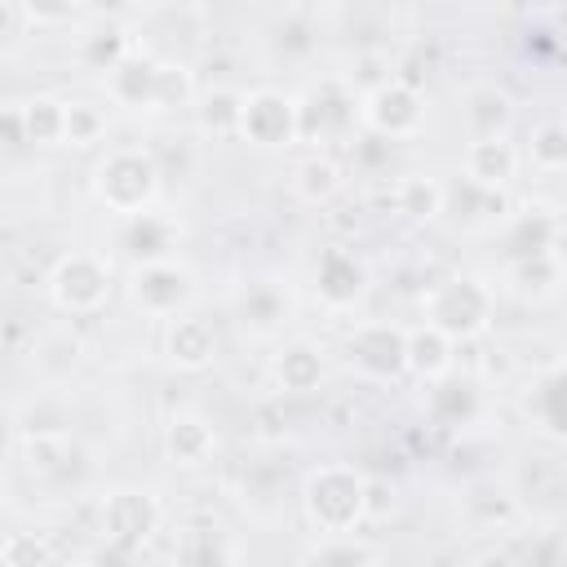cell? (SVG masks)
<instances>
[{"label":"cell","mask_w":567,"mask_h":567,"mask_svg":"<svg viewBox=\"0 0 567 567\" xmlns=\"http://www.w3.org/2000/svg\"><path fill=\"white\" fill-rule=\"evenodd\" d=\"M306 509L319 523V532L346 536L363 518V509H368V483L354 470H346V465H328V470L310 474V483H306Z\"/></svg>","instance_id":"obj_1"},{"label":"cell","mask_w":567,"mask_h":567,"mask_svg":"<svg viewBox=\"0 0 567 567\" xmlns=\"http://www.w3.org/2000/svg\"><path fill=\"white\" fill-rule=\"evenodd\" d=\"M421 306L430 315V328H439L443 337H474L487 328V315H492V297L474 279H443L430 288Z\"/></svg>","instance_id":"obj_2"},{"label":"cell","mask_w":567,"mask_h":567,"mask_svg":"<svg viewBox=\"0 0 567 567\" xmlns=\"http://www.w3.org/2000/svg\"><path fill=\"white\" fill-rule=\"evenodd\" d=\"M159 186V168L151 155L142 151H111L102 164H97V195L115 208V213H128L137 217L146 208V199L155 195Z\"/></svg>","instance_id":"obj_3"},{"label":"cell","mask_w":567,"mask_h":567,"mask_svg":"<svg viewBox=\"0 0 567 567\" xmlns=\"http://www.w3.org/2000/svg\"><path fill=\"white\" fill-rule=\"evenodd\" d=\"M53 301L62 306V310H75V315H84V310H97L102 301H106V266L97 261V257H89V252H71V257H62L58 261V270H53Z\"/></svg>","instance_id":"obj_4"},{"label":"cell","mask_w":567,"mask_h":567,"mask_svg":"<svg viewBox=\"0 0 567 567\" xmlns=\"http://www.w3.org/2000/svg\"><path fill=\"white\" fill-rule=\"evenodd\" d=\"M239 128L257 142V146H284L292 133H301V115L288 97L279 93H252L244 97V111H239Z\"/></svg>","instance_id":"obj_5"},{"label":"cell","mask_w":567,"mask_h":567,"mask_svg":"<svg viewBox=\"0 0 567 567\" xmlns=\"http://www.w3.org/2000/svg\"><path fill=\"white\" fill-rule=\"evenodd\" d=\"M128 292L146 315H177V306H186L190 297V275L177 270L173 261H151L133 270Z\"/></svg>","instance_id":"obj_6"},{"label":"cell","mask_w":567,"mask_h":567,"mask_svg":"<svg viewBox=\"0 0 567 567\" xmlns=\"http://www.w3.org/2000/svg\"><path fill=\"white\" fill-rule=\"evenodd\" d=\"M346 354L372 377H394L399 368H408V337L390 323H368L346 341Z\"/></svg>","instance_id":"obj_7"},{"label":"cell","mask_w":567,"mask_h":567,"mask_svg":"<svg viewBox=\"0 0 567 567\" xmlns=\"http://www.w3.org/2000/svg\"><path fill=\"white\" fill-rule=\"evenodd\" d=\"M155 523H159V509H155V501H151L146 492H115V496L106 501V509H102V532H106V540H111V545H124V549L142 545V540L155 532Z\"/></svg>","instance_id":"obj_8"},{"label":"cell","mask_w":567,"mask_h":567,"mask_svg":"<svg viewBox=\"0 0 567 567\" xmlns=\"http://www.w3.org/2000/svg\"><path fill=\"white\" fill-rule=\"evenodd\" d=\"M368 124L385 137H408L421 128V102L412 89L403 84H381L372 97H368Z\"/></svg>","instance_id":"obj_9"},{"label":"cell","mask_w":567,"mask_h":567,"mask_svg":"<svg viewBox=\"0 0 567 567\" xmlns=\"http://www.w3.org/2000/svg\"><path fill=\"white\" fill-rule=\"evenodd\" d=\"M173 563L177 567H235V545H230V536L221 527L199 523V527H186L177 536Z\"/></svg>","instance_id":"obj_10"},{"label":"cell","mask_w":567,"mask_h":567,"mask_svg":"<svg viewBox=\"0 0 567 567\" xmlns=\"http://www.w3.org/2000/svg\"><path fill=\"white\" fill-rule=\"evenodd\" d=\"M465 173L478 186H501L514 177V146L505 137H474L465 151Z\"/></svg>","instance_id":"obj_11"},{"label":"cell","mask_w":567,"mask_h":567,"mask_svg":"<svg viewBox=\"0 0 567 567\" xmlns=\"http://www.w3.org/2000/svg\"><path fill=\"white\" fill-rule=\"evenodd\" d=\"M319 292H323V301H332V306H350V301L363 292V266H359L350 252H341V248L323 252V257H319Z\"/></svg>","instance_id":"obj_12"},{"label":"cell","mask_w":567,"mask_h":567,"mask_svg":"<svg viewBox=\"0 0 567 567\" xmlns=\"http://www.w3.org/2000/svg\"><path fill=\"white\" fill-rule=\"evenodd\" d=\"M213 350H217V337H213V328L204 319H186V315L173 319V328H168V359L173 363L204 368L213 359Z\"/></svg>","instance_id":"obj_13"},{"label":"cell","mask_w":567,"mask_h":567,"mask_svg":"<svg viewBox=\"0 0 567 567\" xmlns=\"http://www.w3.org/2000/svg\"><path fill=\"white\" fill-rule=\"evenodd\" d=\"M111 93H115L120 102H133V106L155 102V97H164V66H151V62H120V66L111 71Z\"/></svg>","instance_id":"obj_14"},{"label":"cell","mask_w":567,"mask_h":567,"mask_svg":"<svg viewBox=\"0 0 567 567\" xmlns=\"http://www.w3.org/2000/svg\"><path fill=\"white\" fill-rule=\"evenodd\" d=\"M124 244H128V252H133L142 266L164 261V252L173 248V226H168L164 217H155V213H137V217L128 221V230H124Z\"/></svg>","instance_id":"obj_15"},{"label":"cell","mask_w":567,"mask_h":567,"mask_svg":"<svg viewBox=\"0 0 567 567\" xmlns=\"http://www.w3.org/2000/svg\"><path fill=\"white\" fill-rule=\"evenodd\" d=\"M447 363H452V337H443L430 323L408 337V368H416L421 377H439L447 372Z\"/></svg>","instance_id":"obj_16"},{"label":"cell","mask_w":567,"mask_h":567,"mask_svg":"<svg viewBox=\"0 0 567 567\" xmlns=\"http://www.w3.org/2000/svg\"><path fill=\"white\" fill-rule=\"evenodd\" d=\"M275 377L284 381V390H315L319 377H323V363H319V350L297 341L288 346L279 359H275Z\"/></svg>","instance_id":"obj_17"},{"label":"cell","mask_w":567,"mask_h":567,"mask_svg":"<svg viewBox=\"0 0 567 567\" xmlns=\"http://www.w3.org/2000/svg\"><path fill=\"white\" fill-rule=\"evenodd\" d=\"M22 111V128H27V142H66V102H53V97H35Z\"/></svg>","instance_id":"obj_18"},{"label":"cell","mask_w":567,"mask_h":567,"mask_svg":"<svg viewBox=\"0 0 567 567\" xmlns=\"http://www.w3.org/2000/svg\"><path fill=\"white\" fill-rule=\"evenodd\" d=\"M208 447H213V430H208L199 416L182 412V416H173V421H168V452H173L182 465L204 461V456H208Z\"/></svg>","instance_id":"obj_19"},{"label":"cell","mask_w":567,"mask_h":567,"mask_svg":"<svg viewBox=\"0 0 567 567\" xmlns=\"http://www.w3.org/2000/svg\"><path fill=\"white\" fill-rule=\"evenodd\" d=\"M430 412L443 425H461V421H470L478 412V394H474L470 381H439L434 394H430Z\"/></svg>","instance_id":"obj_20"},{"label":"cell","mask_w":567,"mask_h":567,"mask_svg":"<svg viewBox=\"0 0 567 567\" xmlns=\"http://www.w3.org/2000/svg\"><path fill=\"white\" fill-rule=\"evenodd\" d=\"M465 120H470V128H474L478 137H501V128H505V120H509L505 93H496V89H474V93L465 97Z\"/></svg>","instance_id":"obj_21"},{"label":"cell","mask_w":567,"mask_h":567,"mask_svg":"<svg viewBox=\"0 0 567 567\" xmlns=\"http://www.w3.org/2000/svg\"><path fill=\"white\" fill-rule=\"evenodd\" d=\"M306 567H377L372 549L350 536H328L306 554Z\"/></svg>","instance_id":"obj_22"},{"label":"cell","mask_w":567,"mask_h":567,"mask_svg":"<svg viewBox=\"0 0 567 567\" xmlns=\"http://www.w3.org/2000/svg\"><path fill=\"white\" fill-rule=\"evenodd\" d=\"M399 208L408 213V217H434L439 208H443V186L434 182V177H403V186H399Z\"/></svg>","instance_id":"obj_23"},{"label":"cell","mask_w":567,"mask_h":567,"mask_svg":"<svg viewBox=\"0 0 567 567\" xmlns=\"http://www.w3.org/2000/svg\"><path fill=\"white\" fill-rule=\"evenodd\" d=\"M536 412H540V421H545L549 430L567 434V368L540 381V390H536Z\"/></svg>","instance_id":"obj_24"},{"label":"cell","mask_w":567,"mask_h":567,"mask_svg":"<svg viewBox=\"0 0 567 567\" xmlns=\"http://www.w3.org/2000/svg\"><path fill=\"white\" fill-rule=\"evenodd\" d=\"M239 315H244V323H252V328H270L275 319H284V297H279L270 284H257V288H248Z\"/></svg>","instance_id":"obj_25"},{"label":"cell","mask_w":567,"mask_h":567,"mask_svg":"<svg viewBox=\"0 0 567 567\" xmlns=\"http://www.w3.org/2000/svg\"><path fill=\"white\" fill-rule=\"evenodd\" d=\"M532 159L540 168H563L567 164V124H545L532 137Z\"/></svg>","instance_id":"obj_26"},{"label":"cell","mask_w":567,"mask_h":567,"mask_svg":"<svg viewBox=\"0 0 567 567\" xmlns=\"http://www.w3.org/2000/svg\"><path fill=\"white\" fill-rule=\"evenodd\" d=\"M4 563H9V567H40V563H44V545H40L35 536L13 532V536L4 540Z\"/></svg>","instance_id":"obj_27"},{"label":"cell","mask_w":567,"mask_h":567,"mask_svg":"<svg viewBox=\"0 0 567 567\" xmlns=\"http://www.w3.org/2000/svg\"><path fill=\"white\" fill-rule=\"evenodd\" d=\"M97 128H102V120H97L89 106L66 102V142H89Z\"/></svg>","instance_id":"obj_28"},{"label":"cell","mask_w":567,"mask_h":567,"mask_svg":"<svg viewBox=\"0 0 567 567\" xmlns=\"http://www.w3.org/2000/svg\"><path fill=\"white\" fill-rule=\"evenodd\" d=\"M301 177H306V182H301V190H306L310 199H319V195H328V190L337 186V168H332L328 159L306 164V168H301Z\"/></svg>","instance_id":"obj_29"},{"label":"cell","mask_w":567,"mask_h":567,"mask_svg":"<svg viewBox=\"0 0 567 567\" xmlns=\"http://www.w3.org/2000/svg\"><path fill=\"white\" fill-rule=\"evenodd\" d=\"M554 248H558V257L567 261V230H563V226H558V235H554Z\"/></svg>","instance_id":"obj_30"},{"label":"cell","mask_w":567,"mask_h":567,"mask_svg":"<svg viewBox=\"0 0 567 567\" xmlns=\"http://www.w3.org/2000/svg\"><path fill=\"white\" fill-rule=\"evenodd\" d=\"M554 567H567V549H563V554H558V563H554Z\"/></svg>","instance_id":"obj_31"}]
</instances>
